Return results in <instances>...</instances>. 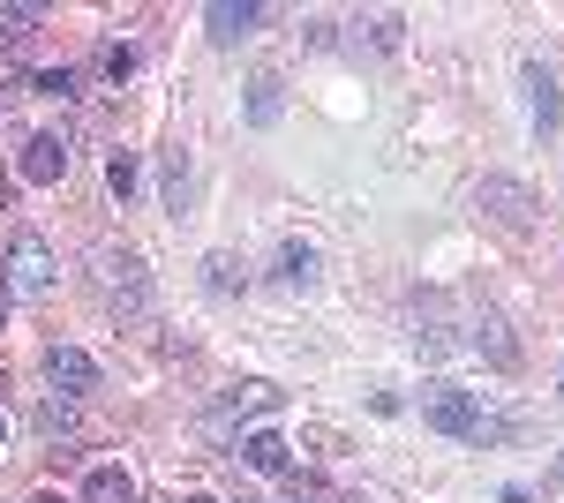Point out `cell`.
Wrapping results in <instances>:
<instances>
[{
  "label": "cell",
  "mask_w": 564,
  "mask_h": 503,
  "mask_svg": "<svg viewBox=\"0 0 564 503\" xmlns=\"http://www.w3.org/2000/svg\"><path fill=\"white\" fill-rule=\"evenodd\" d=\"M84 503H135V481L121 473V466H98L84 481Z\"/></svg>",
  "instance_id": "ba28073f"
},
{
  "label": "cell",
  "mask_w": 564,
  "mask_h": 503,
  "mask_svg": "<svg viewBox=\"0 0 564 503\" xmlns=\"http://www.w3.org/2000/svg\"><path fill=\"white\" fill-rule=\"evenodd\" d=\"M527 113H534V128H557V76L550 68H527Z\"/></svg>",
  "instance_id": "52a82bcc"
},
{
  "label": "cell",
  "mask_w": 564,
  "mask_h": 503,
  "mask_svg": "<svg viewBox=\"0 0 564 503\" xmlns=\"http://www.w3.org/2000/svg\"><path fill=\"white\" fill-rule=\"evenodd\" d=\"M271 406H279V383H234V391H226V414L241 420V414H271Z\"/></svg>",
  "instance_id": "30bf717a"
},
{
  "label": "cell",
  "mask_w": 564,
  "mask_h": 503,
  "mask_svg": "<svg viewBox=\"0 0 564 503\" xmlns=\"http://www.w3.org/2000/svg\"><path fill=\"white\" fill-rule=\"evenodd\" d=\"M430 428H444V436H497V420H481V406L467 398V391H436L430 398Z\"/></svg>",
  "instance_id": "3957f363"
},
{
  "label": "cell",
  "mask_w": 564,
  "mask_h": 503,
  "mask_svg": "<svg viewBox=\"0 0 564 503\" xmlns=\"http://www.w3.org/2000/svg\"><path fill=\"white\" fill-rule=\"evenodd\" d=\"M8 300H15V294H8V286H0V316H8Z\"/></svg>",
  "instance_id": "d6986e66"
},
{
  "label": "cell",
  "mask_w": 564,
  "mask_h": 503,
  "mask_svg": "<svg viewBox=\"0 0 564 503\" xmlns=\"http://www.w3.org/2000/svg\"><path fill=\"white\" fill-rule=\"evenodd\" d=\"M98 76H106V84H129L135 76V45H106V53H98Z\"/></svg>",
  "instance_id": "7c38bea8"
},
{
  "label": "cell",
  "mask_w": 564,
  "mask_h": 503,
  "mask_svg": "<svg viewBox=\"0 0 564 503\" xmlns=\"http://www.w3.org/2000/svg\"><path fill=\"white\" fill-rule=\"evenodd\" d=\"M241 459L257 466V473H286V459H294V451H286V436H271V428H263V436H249V444H241Z\"/></svg>",
  "instance_id": "9c48e42d"
},
{
  "label": "cell",
  "mask_w": 564,
  "mask_h": 503,
  "mask_svg": "<svg viewBox=\"0 0 564 503\" xmlns=\"http://www.w3.org/2000/svg\"><path fill=\"white\" fill-rule=\"evenodd\" d=\"M31 503H61V496H31Z\"/></svg>",
  "instance_id": "44dd1931"
},
{
  "label": "cell",
  "mask_w": 564,
  "mask_h": 503,
  "mask_svg": "<svg viewBox=\"0 0 564 503\" xmlns=\"http://www.w3.org/2000/svg\"><path fill=\"white\" fill-rule=\"evenodd\" d=\"M0 444H8V420H0Z\"/></svg>",
  "instance_id": "7402d4cb"
},
{
  "label": "cell",
  "mask_w": 564,
  "mask_h": 503,
  "mask_svg": "<svg viewBox=\"0 0 564 503\" xmlns=\"http://www.w3.org/2000/svg\"><path fill=\"white\" fill-rule=\"evenodd\" d=\"M39 428H45V436H76V406H68V398H45Z\"/></svg>",
  "instance_id": "5bb4252c"
},
{
  "label": "cell",
  "mask_w": 564,
  "mask_h": 503,
  "mask_svg": "<svg viewBox=\"0 0 564 503\" xmlns=\"http://www.w3.org/2000/svg\"><path fill=\"white\" fill-rule=\"evenodd\" d=\"M76 84H84L76 68H45V76H39V90H45V98H76Z\"/></svg>",
  "instance_id": "2e32d148"
},
{
  "label": "cell",
  "mask_w": 564,
  "mask_h": 503,
  "mask_svg": "<svg viewBox=\"0 0 564 503\" xmlns=\"http://www.w3.org/2000/svg\"><path fill=\"white\" fill-rule=\"evenodd\" d=\"M475 210H489L497 226H512V233H520L527 210H534V196H527L520 181H481V188H475Z\"/></svg>",
  "instance_id": "277c9868"
},
{
  "label": "cell",
  "mask_w": 564,
  "mask_h": 503,
  "mask_svg": "<svg viewBox=\"0 0 564 503\" xmlns=\"http://www.w3.org/2000/svg\"><path fill=\"white\" fill-rule=\"evenodd\" d=\"M188 503H218V496H188Z\"/></svg>",
  "instance_id": "ffe728a7"
},
{
  "label": "cell",
  "mask_w": 564,
  "mask_h": 503,
  "mask_svg": "<svg viewBox=\"0 0 564 503\" xmlns=\"http://www.w3.org/2000/svg\"><path fill=\"white\" fill-rule=\"evenodd\" d=\"M0 286L23 294V300L53 294V249H45L39 233H15V241H8V278H0Z\"/></svg>",
  "instance_id": "6da1fadb"
},
{
  "label": "cell",
  "mask_w": 564,
  "mask_h": 503,
  "mask_svg": "<svg viewBox=\"0 0 564 503\" xmlns=\"http://www.w3.org/2000/svg\"><path fill=\"white\" fill-rule=\"evenodd\" d=\"M61 173H68V143H61V135H31V143H23V181H61Z\"/></svg>",
  "instance_id": "5b68a950"
},
{
  "label": "cell",
  "mask_w": 564,
  "mask_h": 503,
  "mask_svg": "<svg viewBox=\"0 0 564 503\" xmlns=\"http://www.w3.org/2000/svg\"><path fill=\"white\" fill-rule=\"evenodd\" d=\"M45 383L61 398H84V391H98V361H90L84 346H45Z\"/></svg>",
  "instance_id": "7a4b0ae2"
},
{
  "label": "cell",
  "mask_w": 564,
  "mask_h": 503,
  "mask_svg": "<svg viewBox=\"0 0 564 503\" xmlns=\"http://www.w3.org/2000/svg\"><path fill=\"white\" fill-rule=\"evenodd\" d=\"M249 90H257V98H249V121H279V76H257V84H249Z\"/></svg>",
  "instance_id": "4fadbf2b"
},
{
  "label": "cell",
  "mask_w": 564,
  "mask_h": 503,
  "mask_svg": "<svg viewBox=\"0 0 564 503\" xmlns=\"http://www.w3.org/2000/svg\"><path fill=\"white\" fill-rule=\"evenodd\" d=\"M31 23H39V8H8V15H0V31H8V45H15V39H31Z\"/></svg>",
  "instance_id": "e0dca14e"
},
{
  "label": "cell",
  "mask_w": 564,
  "mask_h": 503,
  "mask_svg": "<svg viewBox=\"0 0 564 503\" xmlns=\"http://www.w3.org/2000/svg\"><path fill=\"white\" fill-rule=\"evenodd\" d=\"M279 278H286V286H308V278H316V249L286 241V249H279Z\"/></svg>",
  "instance_id": "8fae6325"
},
{
  "label": "cell",
  "mask_w": 564,
  "mask_h": 503,
  "mask_svg": "<svg viewBox=\"0 0 564 503\" xmlns=\"http://www.w3.org/2000/svg\"><path fill=\"white\" fill-rule=\"evenodd\" d=\"M8 196H15V173H0V210H8Z\"/></svg>",
  "instance_id": "ac0fdd59"
},
{
  "label": "cell",
  "mask_w": 564,
  "mask_h": 503,
  "mask_svg": "<svg viewBox=\"0 0 564 503\" xmlns=\"http://www.w3.org/2000/svg\"><path fill=\"white\" fill-rule=\"evenodd\" d=\"M204 23H212L218 45H241V39L263 23V8H234V0H218V8H204Z\"/></svg>",
  "instance_id": "8992f818"
},
{
  "label": "cell",
  "mask_w": 564,
  "mask_h": 503,
  "mask_svg": "<svg viewBox=\"0 0 564 503\" xmlns=\"http://www.w3.org/2000/svg\"><path fill=\"white\" fill-rule=\"evenodd\" d=\"M106 188H113V196H129V188H135V158H129V151L106 158Z\"/></svg>",
  "instance_id": "9a60e30c"
}]
</instances>
